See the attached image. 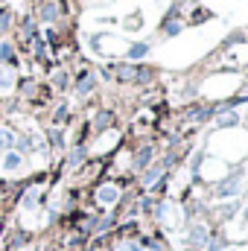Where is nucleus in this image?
Instances as JSON below:
<instances>
[{"label":"nucleus","instance_id":"a211bd4d","mask_svg":"<svg viewBox=\"0 0 248 251\" xmlns=\"http://www.w3.org/2000/svg\"><path fill=\"white\" fill-rule=\"evenodd\" d=\"M15 140H18V134H15V131L0 128V149H12V146H15Z\"/></svg>","mask_w":248,"mask_h":251},{"label":"nucleus","instance_id":"f03ea898","mask_svg":"<svg viewBox=\"0 0 248 251\" xmlns=\"http://www.w3.org/2000/svg\"><path fill=\"white\" fill-rule=\"evenodd\" d=\"M181 29H184V21H181V9H178V6H173V9L164 15V21H161V38H175Z\"/></svg>","mask_w":248,"mask_h":251},{"label":"nucleus","instance_id":"39448f33","mask_svg":"<svg viewBox=\"0 0 248 251\" xmlns=\"http://www.w3.org/2000/svg\"><path fill=\"white\" fill-rule=\"evenodd\" d=\"M94 88H97V76H94L91 70H82L79 79H76V94H79V97H88Z\"/></svg>","mask_w":248,"mask_h":251},{"label":"nucleus","instance_id":"4468645a","mask_svg":"<svg viewBox=\"0 0 248 251\" xmlns=\"http://www.w3.org/2000/svg\"><path fill=\"white\" fill-rule=\"evenodd\" d=\"M231 126H240V114L237 111H219L216 128H231Z\"/></svg>","mask_w":248,"mask_h":251},{"label":"nucleus","instance_id":"0eeeda50","mask_svg":"<svg viewBox=\"0 0 248 251\" xmlns=\"http://www.w3.org/2000/svg\"><path fill=\"white\" fill-rule=\"evenodd\" d=\"M38 18H41L44 24H56V21H59V6H56V3H50V0H47V3H41Z\"/></svg>","mask_w":248,"mask_h":251},{"label":"nucleus","instance_id":"5701e85b","mask_svg":"<svg viewBox=\"0 0 248 251\" xmlns=\"http://www.w3.org/2000/svg\"><path fill=\"white\" fill-rule=\"evenodd\" d=\"M50 143H53V146H62V131L50 128Z\"/></svg>","mask_w":248,"mask_h":251},{"label":"nucleus","instance_id":"f3484780","mask_svg":"<svg viewBox=\"0 0 248 251\" xmlns=\"http://www.w3.org/2000/svg\"><path fill=\"white\" fill-rule=\"evenodd\" d=\"M0 62H3V64H15V62H18V56H15V50H12V44H9V41H3V44H0Z\"/></svg>","mask_w":248,"mask_h":251},{"label":"nucleus","instance_id":"6e6552de","mask_svg":"<svg viewBox=\"0 0 248 251\" xmlns=\"http://www.w3.org/2000/svg\"><path fill=\"white\" fill-rule=\"evenodd\" d=\"M161 176H164V167H161V164H155V167H146V170H143V176H140V184H143V187H152V184H155Z\"/></svg>","mask_w":248,"mask_h":251},{"label":"nucleus","instance_id":"ddd939ff","mask_svg":"<svg viewBox=\"0 0 248 251\" xmlns=\"http://www.w3.org/2000/svg\"><path fill=\"white\" fill-rule=\"evenodd\" d=\"M155 79V67H149V64H137V70H134V82L137 85H146V82H152Z\"/></svg>","mask_w":248,"mask_h":251},{"label":"nucleus","instance_id":"f257e3e1","mask_svg":"<svg viewBox=\"0 0 248 251\" xmlns=\"http://www.w3.org/2000/svg\"><path fill=\"white\" fill-rule=\"evenodd\" d=\"M240 178H243V167H237L225 181H219L210 196H213V199H231V196H237V193H240Z\"/></svg>","mask_w":248,"mask_h":251},{"label":"nucleus","instance_id":"cd10ccee","mask_svg":"<svg viewBox=\"0 0 248 251\" xmlns=\"http://www.w3.org/2000/svg\"><path fill=\"white\" fill-rule=\"evenodd\" d=\"M187 251H198V249H187Z\"/></svg>","mask_w":248,"mask_h":251},{"label":"nucleus","instance_id":"393cba45","mask_svg":"<svg viewBox=\"0 0 248 251\" xmlns=\"http://www.w3.org/2000/svg\"><path fill=\"white\" fill-rule=\"evenodd\" d=\"M140 207H143V210L149 213V210H152V199H143V201H140Z\"/></svg>","mask_w":248,"mask_h":251},{"label":"nucleus","instance_id":"1a4fd4ad","mask_svg":"<svg viewBox=\"0 0 248 251\" xmlns=\"http://www.w3.org/2000/svg\"><path fill=\"white\" fill-rule=\"evenodd\" d=\"M21 164H24V155H18V152H12V149L3 155V170H6V173H15V170H21Z\"/></svg>","mask_w":248,"mask_h":251},{"label":"nucleus","instance_id":"9b49d317","mask_svg":"<svg viewBox=\"0 0 248 251\" xmlns=\"http://www.w3.org/2000/svg\"><path fill=\"white\" fill-rule=\"evenodd\" d=\"M114 126V114L111 111H99L97 117H94V131L99 134V131H105V128H111Z\"/></svg>","mask_w":248,"mask_h":251},{"label":"nucleus","instance_id":"9d476101","mask_svg":"<svg viewBox=\"0 0 248 251\" xmlns=\"http://www.w3.org/2000/svg\"><path fill=\"white\" fill-rule=\"evenodd\" d=\"M240 207H243V201H240V199H234V201H228V204H222V207H219V219H222V222H228V219H234V216L240 213Z\"/></svg>","mask_w":248,"mask_h":251},{"label":"nucleus","instance_id":"dca6fc26","mask_svg":"<svg viewBox=\"0 0 248 251\" xmlns=\"http://www.w3.org/2000/svg\"><path fill=\"white\" fill-rule=\"evenodd\" d=\"M85 146H73L70 149V155H67V167H82V161H85Z\"/></svg>","mask_w":248,"mask_h":251},{"label":"nucleus","instance_id":"2eb2a0df","mask_svg":"<svg viewBox=\"0 0 248 251\" xmlns=\"http://www.w3.org/2000/svg\"><path fill=\"white\" fill-rule=\"evenodd\" d=\"M117 196H120V193L111 187V184H105V187L97 190V199H99L102 204H114V201H117Z\"/></svg>","mask_w":248,"mask_h":251},{"label":"nucleus","instance_id":"bb28decb","mask_svg":"<svg viewBox=\"0 0 248 251\" xmlns=\"http://www.w3.org/2000/svg\"><path fill=\"white\" fill-rule=\"evenodd\" d=\"M243 216H246V222H248V204H246V213H243Z\"/></svg>","mask_w":248,"mask_h":251},{"label":"nucleus","instance_id":"20e7f679","mask_svg":"<svg viewBox=\"0 0 248 251\" xmlns=\"http://www.w3.org/2000/svg\"><path fill=\"white\" fill-rule=\"evenodd\" d=\"M152 158H155V146H149V143H146V146H140V149L134 152V161H131V167H134L137 173H143V170L152 164Z\"/></svg>","mask_w":248,"mask_h":251},{"label":"nucleus","instance_id":"a878e982","mask_svg":"<svg viewBox=\"0 0 248 251\" xmlns=\"http://www.w3.org/2000/svg\"><path fill=\"white\" fill-rule=\"evenodd\" d=\"M181 3H187V0H175V3H173V6H178V9H181Z\"/></svg>","mask_w":248,"mask_h":251},{"label":"nucleus","instance_id":"b1692460","mask_svg":"<svg viewBox=\"0 0 248 251\" xmlns=\"http://www.w3.org/2000/svg\"><path fill=\"white\" fill-rule=\"evenodd\" d=\"M64 117H67V105H59L56 108V123H62Z\"/></svg>","mask_w":248,"mask_h":251},{"label":"nucleus","instance_id":"423d86ee","mask_svg":"<svg viewBox=\"0 0 248 251\" xmlns=\"http://www.w3.org/2000/svg\"><path fill=\"white\" fill-rule=\"evenodd\" d=\"M134 70H137V64H114L111 67V76L117 82H134Z\"/></svg>","mask_w":248,"mask_h":251},{"label":"nucleus","instance_id":"4be33fe9","mask_svg":"<svg viewBox=\"0 0 248 251\" xmlns=\"http://www.w3.org/2000/svg\"><path fill=\"white\" fill-rule=\"evenodd\" d=\"M24 243H26V234H24V231H21V234H18V237H15V240H12V243H9V249H21V246H24Z\"/></svg>","mask_w":248,"mask_h":251},{"label":"nucleus","instance_id":"f8f14e48","mask_svg":"<svg viewBox=\"0 0 248 251\" xmlns=\"http://www.w3.org/2000/svg\"><path fill=\"white\" fill-rule=\"evenodd\" d=\"M125 56H128V62H140L143 56H149V44H146V41H137V44H131V47H128V53H125Z\"/></svg>","mask_w":248,"mask_h":251},{"label":"nucleus","instance_id":"412c9836","mask_svg":"<svg viewBox=\"0 0 248 251\" xmlns=\"http://www.w3.org/2000/svg\"><path fill=\"white\" fill-rule=\"evenodd\" d=\"M53 82H56V88H59V91H64V88H67V85H70V76H67V73H64V70H59V73H56V79H53Z\"/></svg>","mask_w":248,"mask_h":251},{"label":"nucleus","instance_id":"6ab92c4d","mask_svg":"<svg viewBox=\"0 0 248 251\" xmlns=\"http://www.w3.org/2000/svg\"><path fill=\"white\" fill-rule=\"evenodd\" d=\"M204 249H207V251H225V240L210 234V240H207V246H204Z\"/></svg>","mask_w":248,"mask_h":251},{"label":"nucleus","instance_id":"aec40b11","mask_svg":"<svg viewBox=\"0 0 248 251\" xmlns=\"http://www.w3.org/2000/svg\"><path fill=\"white\" fill-rule=\"evenodd\" d=\"M9 21H12V9H0V32L9 29Z\"/></svg>","mask_w":248,"mask_h":251},{"label":"nucleus","instance_id":"7ed1b4c3","mask_svg":"<svg viewBox=\"0 0 248 251\" xmlns=\"http://www.w3.org/2000/svg\"><path fill=\"white\" fill-rule=\"evenodd\" d=\"M207 240H210V231L204 225H190V231H187V246L190 249H204Z\"/></svg>","mask_w":248,"mask_h":251}]
</instances>
